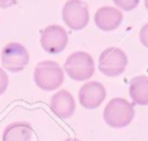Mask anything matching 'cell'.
Returning a JSON list of instances; mask_svg holds the SVG:
<instances>
[{
  "mask_svg": "<svg viewBox=\"0 0 148 141\" xmlns=\"http://www.w3.org/2000/svg\"><path fill=\"white\" fill-rule=\"evenodd\" d=\"M105 123L113 128L125 127L131 124L134 118V107L125 98H112L103 110Z\"/></svg>",
  "mask_w": 148,
  "mask_h": 141,
  "instance_id": "obj_1",
  "label": "cell"
},
{
  "mask_svg": "<svg viewBox=\"0 0 148 141\" xmlns=\"http://www.w3.org/2000/svg\"><path fill=\"white\" fill-rule=\"evenodd\" d=\"M34 80L36 86L43 90H56L64 82V70L58 62L44 60L36 65Z\"/></svg>",
  "mask_w": 148,
  "mask_h": 141,
  "instance_id": "obj_2",
  "label": "cell"
},
{
  "mask_svg": "<svg viewBox=\"0 0 148 141\" xmlns=\"http://www.w3.org/2000/svg\"><path fill=\"white\" fill-rule=\"evenodd\" d=\"M64 69L69 79L75 81H86L94 74L95 62L90 54L83 51H77L67 57Z\"/></svg>",
  "mask_w": 148,
  "mask_h": 141,
  "instance_id": "obj_3",
  "label": "cell"
},
{
  "mask_svg": "<svg viewBox=\"0 0 148 141\" xmlns=\"http://www.w3.org/2000/svg\"><path fill=\"white\" fill-rule=\"evenodd\" d=\"M127 65V55L119 47H108L98 59V69L106 76H118L124 73Z\"/></svg>",
  "mask_w": 148,
  "mask_h": 141,
  "instance_id": "obj_4",
  "label": "cell"
},
{
  "mask_svg": "<svg viewBox=\"0 0 148 141\" xmlns=\"http://www.w3.org/2000/svg\"><path fill=\"white\" fill-rule=\"evenodd\" d=\"M28 62L29 53L22 44L12 42L3 46L1 51V64L5 69L12 73H17L23 70Z\"/></svg>",
  "mask_w": 148,
  "mask_h": 141,
  "instance_id": "obj_5",
  "label": "cell"
},
{
  "mask_svg": "<svg viewBox=\"0 0 148 141\" xmlns=\"http://www.w3.org/2000/svg\"><path fill=\"white\" fill-rule=\"evenodd\" d=\"M62 20L72 30H81L89 22V10L81 0H68L62 8Z\"/></svg>",
  "mask_w": 148,
  "mask_h": 141,
  "instance_id": "obj_6",
  "label": "cell"
},
{
  "mask_svg": "<svg viewBox=\"0 0 148 141\" xmlns=\"http://www.w3.org/2000/svg\"><path fill=\"white\" fill-rule=\"evenodd\" d=\"M40 45L47 53L56 54L65 50L68 42V35L66 30L57 24L46 27L40 32Z\"/></svg>",
  "mask_w": 148,
  "mask_h": 141,
  "instance_id": "obj_7",
  "label": "cell"
},
{
  "mask_svg": "<svg viewBox=\"0 0 148 141\" xmlns=\"http://www.w3.org/2000/svg\"><path fill=\"white\" fill-rule=\"evenodd\" d=\"M105 97L106 91L104 86L96 81L84 83L79 90V102L84 109L98 107Z\"/></svg>",
  "mask_w": 148,
  "mask_h": 141,
  "instance_id": "obj_8",
  "label": "cell"
},
{
  "mask_svg": "<svg viewBox=\"0 0 148 141\" xmlns=\"http://www.w3.org/2000/svg\"><path fill=\"white\" fill-rule=\"evenodd\" d=\"M94 21L96 27L99 28L101 30L112 31L120 25L123 21V13L116 7H111V6L101 7L96 10Z\"/></svg>",
  "mask_w": 148,
  "mask_h": 141,
  "instance_id": "obj_9",
  "label": "cell"
},
{
  "mask_svg": "<svg viewBox=\"0 0 148 141\" xmlns=\"http://www.w3.org/2000/svg\"><path fill=\"white\" fill-rule=\"evenodd\" d=\"M50 107L59 118L66 119L73 116L75 110V102L71 92L61 89L51 97Z\"/></svg>",
  "mask_w": 148,
  "mask_h": 141,
  "instance_id": "obj_10",
  "label": "cell"
},
{
  "mask_svg": "<svg viewBox=\"0 0 148 141\" xmlns=\"http://www.w3.org/2000/svg\"><path fill=\"white\" fill-rule=\"evenodd\" d=\"M34 129L29 123L16 121L9 124L2 134V141H31Z\"/></svg>",
  "mask_w": 148,
  "mask_h": 141,
  "instance_id": "obj_11",
  "label": "cell"
},
{
  "mask_svg": "<svg viewBox=\"0 0 148 141\" xmlns=\"http://www.w3.org/2000/svg\"><path fill=\"white\" fill-rule=\"evenodd\" d=\"M130 96L138 105H148V76H134L130 81Z\"/></svg>",
  "mask_w": 148,
  "mask_h": 141,
  "instance_id": "obj_12",
  "label": "cell"
},
{
  "mask_svg": "<svg viewBox=\"0 0 148 141\" xmlns=\"http://www.w3.org/2000/svg\"><path fill=\"white\" fill-rule=\"evenodd\" d=\"M113 2L117 7L121 8L123 10H126V12L134 9L139 5V0H113Z\"/></svg>",
  "mask_w": 148,
  "mask_h": 141,
  "instance_id": "obj_13",
  "label": "cell"
},
{
  "mask_svg": "<svg viewBox=\"0 0 148 141\" xmlns=\"http://www.w3.org/2000/svg\"><path fill=\"white\" fill-rule=\"evenodd\" d=\"M8 87V75L7 73L0 68V95H2Z\"/></svg>",
  "mask_w": 148,
  "mask_h": 141,
  "instance_id": "obj_14",
  "label": "cell"
},
{
  "mask_svg": "<svg viewBox=\"0 0 148 141\" xmlns=\"http://www.w3.org/2000/svg\"><path fill=\"white\" fill-rule=\"evenodd\" d=\"M140 42L143 46L148 47V23L140 29Z\"/></svg>",
  "mask_w": 148,
  "mask_h": 141,
  "instance_id": "obj_15",
  "label": "cell"
},
{
  "mask_svg": "<svg viewBox=\"0 0 148 141\" xmlns=\"http://www.w3.org/2000/svg\"><path fill=\"white\" fill-rule=\"evenodd\" d=\"M16 3V0H0V7L1 8H7Z\"/></svg>",
  "mask_w": 148,
  "mask_h": 141,
  "instance_id": "obj_16",
  "label": "cell"
},
{
  "mask_svg": "<svg viewBox=\"0 0 148 141\" xmlns=\"http://www.w3.org/2000/svg\"><path fill=\"white\" fill-rule=\"evenodd\" d=\"M66 141H80L79 139H75V138H72V139H67Z\"/></svg>",
  "mask_w": 148,
  "mask_h": 141,
  "instance_id": "obj_17",
  "label": "cell"
},
{
  "mask_svg": "<svg viewBox=\"0 0 148 141\" xmlns=\"http://www.w3.org/2000/svg\"><path fill=\"white\" fill-rule=\"evenodd\" d=\"M145 6H146V8L148 10V0H145Z\"/></svg>",
  "mask_w": 148,
  "mask_h": 141,
  "instance_id": "obj_18",
  "label": "cell"
}]
</instances>
